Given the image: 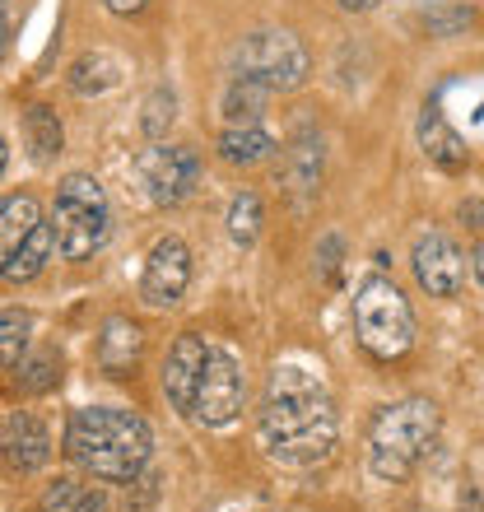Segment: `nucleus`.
<instances>
[{
  "label": "nucleus",
  "instance_id": "f257e3e1",
  "mask_svg": "<svg viewBox=\"0 0 484 512\" xmlns=\"http://www.w3.org/2000/svg\"><path fill=\"white\" fill-rule=\"evenodd\" d=\"M256 429H261V443L280 466L308 471V466H317V461L336 452L340 415L317 373L298 364H280L266 382V401H261Z\"/></svg>",
  "mask_w": 484,
  "mask_h": 512
},
{
  "label": "nucleus",
  "instance_id": "f03ea898",
  "mask_svg": "<svg viewBox=\"0 0 484 512\" xmlns=\"http://www.w3.org/2000/svg\"><path fill=\"white\" fill-rule=\"evenodd\" d=\"M154 452V429L135 410H117V405H84L70 415L66 429V457L89 471L94 480H117L131 485L135 475L149 466Z\"/></svg>",
  "mask_w": 484,
  "mask_h": 512
},
{
  "label": "nucleus",
  "instance_id": "7ed1b4c3",
  "mask_svg": "<svg viewBox=\"0 0 484 512\" xmlns=\"http://www.w3.org/2000/svg\"><path fill=\"white\" fill-rule=\"evenodd\" d=\"M433 438H438V405L433 401L410 396V401L382 405L368 424V471H373V480H387V485L410 480L424 452L433 447Z\"/></svg>",
  "mask_w": 484,
  "mask_h": 512
},
{
  "label": "nucleus",
  "instance_id": "20e7f679",
  "mask_svg": "<svg viewBox=\"0 0 484 512\" xmlns=\"http://www.w3.org/2000/svg\"><path fill=\"white\" fill-rule=\"evenodd\" d=\"M52 224H56V247H61L66 261H89L94 252H103L112 238V205L103 182L89 173L61 177Z\"/></svg>",
  "mask_w": 484,
  "mask_h": 512
},
{
  "label": "nucleus",
  "instance_id": "39448f33",
  "mask_svg": "<svg viewBox=\"0 0 484 512\" xmlns=\"http://www.w3.org/2000/svg\"><path fill=\"white\" fill-rule=\"evenodd\" d=\"M354 336L373 359L391 364L410 354L415 345V312H410V298L387 280V275H368L354 294Z\"/></svg>",
  "mask_w": 484,
  "mask_h": 512
},
{
  "label": "nucleus",
  "instance_id": "423d86ee",
  "mask_svg": "<svg viewBox=\"0 0 484 512\" xmlns=\"http://www.w3.org/2000/svg\"><path fill=\"white\" fill-rule=\"evenodd\" d=\"M229 75L266 84L270 94H289L298 84H308L312 56L303 38L289 28H256L229 52Z\"/></svg>",
  "mask_w": 484,
  "mask_h": 512
},
{
  "label": "nucleus",
  "instance_id": "0eeeda50",
  "mask_svg": "<svg viewBox=\"0 0 484 512\" xmlns=\"http://www.w3.org/2000/svg\"><path fill=\"white\" fill-rule=\"evenodd\" d=\"M242 401H247V378H242V364L233 350H210V364H205L201 378V396H196V410L191 419L205 424V429H224L242 415Z\"/></svg>",
  "mask_w": 484,
  "mask_h": 512
},
{
  "label": "nucleus",
  "instance_id": "6e6552de",
  "mask_svg": "<svg viewBox=\"0 0 484 512\" xmlns=\"http://www.w3.org/2000/svg\"><path fill=\"white\" fill-rule=\"evenodd\" d=\"M140 182L154 205H182L201 182V154L191 145H154L140 159Z\"/></svg>",
  "mask_w": 484,
  "mask_h": 512
},
{
  "label": "nucleus",
  "instance_id": "1a4fd4ad",
  "mask_svg": "<svg viewBox=\"0 0 484 512\" xmlns=\"http://www.w3.org/2000/svg\"><path fill=\"white\" fill-rule=\"evenodd\" d=\"M191 284V252L182 238H159L145 256V275H140V303L145 308H177Z\"/></svg>",
  "mask_w": 484,
  "mask_h": 512
},
{
  "label": "nucleus",
  "instance_id": "9d476101",
  "mask_svg": "<svg viewBox=\"0 0 484 512\" xmlns=\"http://www.w3.org/2000/svg\"><path fill=\"white\" fill-rule=\"evenodd\" d=\"M410 270L429 298H457L466 289V256L447 233H424L410 252Z\"/></svg>",
  "mask_w": 484,
  "mask_h": 512
},
{
  "label": "nucleus",
  "instance_id": "9b49d317",
  "mask_svg": "<svg viewBox=\"0 0 484 512\" xmlns=\"http://www.w3.org/2000/svg\"><path fill=\"white\" fill-rule=\"evenodd\" d=\"M205 364H210V350H205L201 336H177L168 359H163V396L173 401V410L191 415L196 410V396H201V378Z\"/></svg>",
  "mask_w": 484,
  "mask_h": 512
},
{
  "label": "nucleus",
  "instance_id": "f8f14e48",
  "mask_svg": "<svg viewBox=\"0 0 484 512\" xmlns=\"http://www.w3.org/2000/svg\"><path fill=\"white\" fill-rule=\"evenodd\" d=\"M5 457H10L14 471H42L47 461H52V433L42 424L38 415H28V410H14L5 419Z\"/></svg>",
  "mask_w": 484,
  "mask_h": 512
},
{
  "label": "nucleus",
  "instance_id": "ddd939ff",
  "mask_svg": "<svg viewBox=\"0 0 484 512\" xmlns=\"http://www.w3.org/2000/svg\"><path fill=\"white\" fill-rule=\"evenodd\" d=\"M415 135H419V149H424V159L433 168H443V173H461L466 168V140L457 135V126L443 117L438 103H424L415 122Z\"/></svg>",
  "mask_w": 484,
  "mask_h": 512
},
{
  "label": "nucleus",
  "instance_id": "4468645a",
  "mask_svg": "<svg viewBox=\"0 0 484 512\" xmlns=\"http://www.w3.org/2000/svg\"><path fill=\"white\" fill-rule=\"evenodd\" d=\"M280 182L289 191H298V196L317 191V182H322V135H317V131H298L294 140L284 145V154H280Z\"/></svg>",
  "mask_w": 484,
  "mask_h": 512
},
{
  "label": "nucleus",
  "instance_id": "2eb2a0df",
  "mask_svg": "<svg viewBox=\"0 0 484 512\" xmlns=\"http://www.w3.org/2000/svg\"><path fill=\"white\" fill-rule=\"evenodd\" d=\"M215 149L229 168H256V163H266L280 145H275V135H270L266 126L252 122V126H224Z\"/></svg>",
  "mask_w": 484,
  "mask_h": 512
},
{
  "label": "nucleus",
  "instance_id": "dca6fc26",
  "mask_svg": "<svg viewBox=\"0 0 484 512\" xmlns=\"http://www.w3.org/2000/svg\"><path fill=\"white\" fill-rule=\"evenodd\" d=\"M52 252H61V247H56V224H38V229L28 233L14 252H5L0 275H5V284H24V280H33L47 261H52Z\"/></svg>",
  "mask_w": 484,
  "mask_h": 512
},
{
  "label": "nucleus",
  "instance_id": "f3484780",
  "mask_svg": "<svg viewBox=\"0 0 484 512\" xmlns=\"http://www.w3.org/2000/svg\"><path fill=\"white\" fill-rule=\"evenodd\" d=\"M66 84H70V94H80V98H103L108 89H117V84H121L117 56H108V52H84L80 61L70 66Z\"/></svg>",
  "mask_w": 484,
  "mask_h": 512
},
{
  "label": "nucleus",
  "instance_id": "a211bd4d",
  "mask_svg": "<svg viewBox=\"0 0 484 512\" xmlns=\"http://www.w3.org/2000/svg\"><path fill=\"white\" fill-rule=\"evenodd\" d=\"M140 345H145L140 326L126 322V317H108L103 340H98V359H103V368H108V373H126V368L140 359Z\"/></svg>",
  "mask_w": 484,
  "mask_h": 512
},
{
  "label": "nucleus",
  "instance_id": "6ab92c4d",
  "mask_svg": "<svg viewBox=\"0 0 484 512\" xmlns=\"http://www.w3.org/2000/svg\"><path fill=\"white\" fill-rule=\"evenodd\" d=\"M266 98H270L266 84L229 75L224 94H219V112H224L229 126H252V122H261V112H266Z\"/></svg>",
  "mask_w": 484,
  "mask_h": 512
},
{
  "label": "nucleus",
  "instance_id": "aec40b11",
  "mask_svg": "<svg viewBox=\"0 0 484 512\" xmlns=\"http://www.w3.org/2000/svg\"><path fill=\"white\" fill-rule=\"evenodd\" d=\"M24 135H28V149L38 163H52L61 149H66V131H61V117H56L47 103L24 112Z\"/></svg>",
  "mask_w": 484,
  "mask_h": 512
},
{
  "label": "nucleus",
  "instance_id": "412c9836",
  "mask_svg": "<svg viewBox=\"0 0 484 512\" xmlns=\"http://www.w3.org/2000/svg\"><path fill=\"white\" fill-rule=\"evenodd\" d=\"M38 224L42 219H38V201L33 196H5V205H0V256L14 252Z\"/></svg>",
  "mask_w": 484,
  "mask_h": 512
},
{
  "label": "nucleus",
  "instance_id": "4be33fe9",
  "mask_svg": "<svg viewBox=\"0 0 484 512\" xmlns=\"http://www.w3.org/2000/svg\"><path fill=\"white\" fill-rule=\"evenodd\" d=\"M38 512H103V494H94V489H84L61 475V480H52V485L42 489Z\"/></svg>",
  "mask_w": 484,
  "mask_h": 512
},
{
  "label": "nucleus",
  "instance_id": "5701e85b",
  "mask_svg": "<svg viewBox=\"0 0 484 512\" xmlns=\"http://www.w3.org/2000/svg\"><path fill=\"white\" fill-rule=\"evenodd\" d=\"M261 233V196L256 191H238L229 205V238L238 247H252Z\"/></svg>",
  "mask_w": 484,
  "mask_h": 512
},
{
  "label": "nucleus",
  "instance_id": "b1692460",
  "mask_svg": "<svg viewBox=\"0 0 484 512\" xmlns=\"http://www.w3.org/2000/svg\"><path fill=\"white\" fill-rule=\"evenodd\" d=\"M19 382H24L28 391H52L56 382H61V359H56L52 350L33 354L28 364H19Z\"/></svg>",
  "mask_w": 484,
  "mask_h": 512
},
{
  "label": "nucleus",
  "instance_id": "393cba45",
  "mask_svg": "<svg viewBox=\"0 0 484 512\" xmlns=\"http://www.w3.org/2000/svg\"><path fill=\"white\" fill-rule=\"evenodd\" d=\"M24 345H28V317L5 308V322H0V359H5V368H19Z\"/></svg>",
  "mask_w": 484,
  "mask_h": 512
},
{
  "label": "nucleus",
  "instance_id": "a878e982",
  "mask_svg": "<svg viewBox=\"0 0 484 512\" xmlns=\"http://www.w3.org/2000/svg\"><path fill=\"white\" fill-rule=\"evenodd\" d=\"M177 98L168 94V89H154V94L145 98V117H140V126H145V135L149 140H159L168 126H173V117H177Z\"/></svg>",
  "mask_w": 484,
  "mask_h": 512
},
{
  "label": "nucleus",
  "instance_id": "bb28decb",
  "mask_svg": "<svg viewBox=\"0 0 484 512\" xmlns=\"http://www.w3.org/2000/svg\"><path fill=\"white\" fill-rule=\"evenodd\" d=\"M340 252H345V243H340L336 233H326V238H322V252H317V261H322V275H326V280H336Z\"/></svg>",
  "mask_w": 484,
  "mask_h": 512
},
{
  "label": "nucleus",
  "instance_id": "cd10ccee",
  "mask_svg": "<svg viewBox=\"0 0 484 512\" xmlns=\"http://www.w3.org/2000/svg\"><path fill=\"white\" fill-rule=\"evenodd\" d=\"M103 5H108L112 14H140L149 5V0H103Z\"/></svg>",
  "mask_w": 484,
  "mask_h": 512
},
{
  "label": "nucleus",
  "instance_id": "c85d7f7f",
  "mask_svg": "<svg viewBox=\"0 0 484 512\" xmlns=\"http://www.w3.org/2000/svg\"><path fill=\"white\" fill-rule=\"evenodd\" d=\"M461 219H475V229H480V219H484V205H480V201L461 205Z\"/></svg>",
  "mask_w": 484,
  "mask_h": 512
},
{
  "label": "nucleus",
  "instance_id": "c756f323",
  "mask_svg": "<svg viewBox=\"0 0 484 512\" xmlns=\"http://www.w3.org/2000/svg\"><path fill=\"white\" fill-rule=\"evenodd\" d=\"M471 270H475V280H480V289H484V247H475V256H471Z\"/></svg>",
  "mask_w": 484,
  "mask_h": 512
},
{
  "label": "nucleus",
  "instance_id": "7c9ffc66",
  "mask_svg": "<svg viewBox=\"0 0 484 512\" xmlns=\"http://www.w3.org/2000/svg\"><path fill=\"white\" fill-rule=\"evenodd\" d=\"M336 5H340V10H373V5H377V0H336Z\"/></svg>",
  "mask_w": 484,
  "mask_h": 512
}]
</instances>
